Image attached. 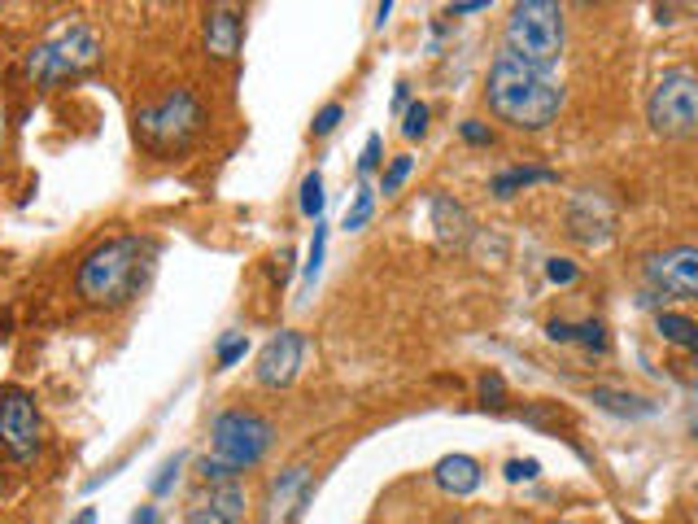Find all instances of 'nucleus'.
I'll list each match as a JSON object with an SVG mask.
<instances>
[{"instance_id": "nucleus-1", "label": "nucleus", "mask_w": 698, "mask_h": 524, "mask_svg": "<svg viewBox=\"0 0 698 524\" xmlns=\"http://www.w3.org/2000/svg\"><path fill=\"white\" fill-rule=\"evenodd\" d=\"M153 258H158V245L149 236H136V232L110 236V241L88 249V258L79 262L75 289L88 306H105V311L127 306L144 289V280H149Z\"/></svg>"}, {"instance_id": "nucleus-2", "label": "nucleus", "mask_w": 698, "mask_h": 524, "mask_svg": "<svg viewBox=\"0 0 698 524\" xmlns=\"http://www.w3.org/2000/svg\"><path fill=\"white\" fill-rule=\"evenodd\" d=\"M485 97H489V110L498 114L502 123L520 127V131L550 127L563 110V88L555 83V75L520 62V57L507 53V49L493 57Z\"/></svg>"}, {"instance_id": "nucleus-3", "label": "nucleus", "mask_w": 698, "mask_h": 524, "mask_svg": "<svg viewBox=\"0 0 698 524\" xmlns=\"http://www.w3.org/2000/svg\"><path fill=\"white\" fill-rule=\"evenodd\" d=\"M275 442V424L258 411L232 407L210 420V455L197 463L210 485H232L240 472L258 468Z\"/></svg>"}, {"instance_id": "nucleus-4", "label": "nucleus", "mask_w": 698, "mask_h": 524, "mask_svg": "<svg viewBox=\"0 0 698 524\" xmlns=\"http://www.w3.org/2000/svg\"><path fill=\"white\" fill-rule=\"evenodd\" d=\"M206 127V105L192 88H171L136 110V140L149 153H175Z\"/></svg>"}, {"instance_id": "nucleus-5", "label": "nucleus", "mask_w": 698, "mask_h": 524, "mask_svg": "<svg viewBox=\"0 0 698 524\" xmlns=\"http://www.w3.org/2000/svg\"><path fill=\"white\" fill-rule=\"evenodd\" d=\"M96 57H101V35H96L88 22H66L62 31H53L44 44L31 49L27 75L40 83V88H57L62 79H75L88 66H96Z\"/></svg>"}, {"instance_id": "nucleus-6", "label": "nucleus", "mask_w": 698, "mask_h": 524, "mask_svg": "<svg viewBox=\"0 0 698 524\" xmlns=\"http://www.w3.org/2000/svg\"><path fill=\"white\" fill-rule=\"evenodd\" d=\"M507 53L520 62L550 70L563 53V9L555 0H524L507 18Z\"/></svg>"}, {"instance_id": "nucleus-7", "label": "nucleus", "mask_w": 698, "mask_h": 524, "mask_svg": "<svg viewBox=\"0 0 698 524\" xmlns=\"http://www.w3.org/2000/svg\"><path fill=\"white\" fill-rule=\"evenodd\" d=\"M646 123L668 140L698 136V75L694 70H664L646 101Z\"/></svg>"}, {"instance_id": "nucleus-8", "label": "nucleus", "mask_w": 698, "mask_h": 524, "mask_svg": "<svg viewBox=\"0 0 698 524\" xmlns=\"http://www.w3.org/2000/svg\"><path fill=\"white\" fill-rule=\"evenodd\" d=\"M40 442H44V420H40V407L27 389H0V446L14 463H31L40 455Z\"/></svg>"}, {"instance_id": "nucleus-9", "label": "nucleus", "mask_w": 698, "mask_h": 524, "mask_svg": "<svg viewBox=\"0 0 698 524\" xmlns=\"http://www.w3.org/2000/svg\"><path fill=\"white\" fill-rule=\"evenodd\" d=\"M310 481H315V468H310V463H288V468L267 485V494H262L258 520L262 524H293L297 511L310 503Z\"/></svg>"}, {"instance_id": "nucleus-10", "label": "nucleus", "mask_w": 698, "mask_h": 524, "mask_svg": "<svg viewBox=\"0 0 698 524\" xmlns=\"http://www.w3.org/2000/svg\"><path fill=\"white\" fill-rule=\"evenodd\" d=\"M302 363H306V337L297 328H280L262 345L254 376L262 389H288L297 380V372H302Z\"/></svg>"}, {"instance_id": "nucleus-11", "label": "nucleus", "mask_w": 698, "mask_h": 524, "mask_svg": "<svg viewBox=\"0 0 698 524\" xmlns=\"http://www.w3.org/2000/svg\"><path fill=\"white\" fill-rule=\"evenodd\" d=\"M646 280L672 297L698 302V245H677V249H664V254L646 258Z\"/></svg>"}, {"instance_id": "nucleus-12", "label": "nucleus", "mask_w": 698, "mask_h": 524, "mask_svg": "<svg viewBox=\"0 0 698 524\" xmlns=\"http://www.w3.org/2000/svg\"><path fill=\"white\" fill-rule=\"evenodd\" d=\"M245 40V14L236 5H214L206 9V53L214 62H232Z\"/></svg>"}, {"instance_id": "nucleus-13", "label": "nucleus", "mask_w": 698, "mask_h": 524, "mask_svg": "<svg viewBox=\"0 0 698 524\" xmlns=\"http://www.w3.org/2000/svg\"><path fill=\"white\" fill-rule=\"evenodd\" d=\"M245 490L232 481V485H210V494L201 498L197 507L184 516V524H236L245 516Z\"/></svg>"}, {"instance_id": "nucleus-14", "label": "nucleus", "mask_w": 698, "mask_h": 524, "mask_svg": "<svg viewBox=\"0 0 698 524\" xmlns=\"http://www.w3.org/2000/svg\"><path fill=\"white\" fill-rule=\"evenodd\" d=\"M428 210H432V228H437V241H441L445 249L467 245V236H472V214H467L459 201L445 197V193H437Z\"/></svg>"}, {"instance_id": "nucleus-15", "label": "nucleus", "mask_w": 698, "mask_h": 524, "mask_svg": "<svg viewBox=\"0 0 698 524\" xmlns=\"http://www.w3.org/2000/svg\"><path fill=\"white\" fill-rule=\"evenodd\" d=\"M437 485H441L445 494H459V498L476 494V485H480V463H476L472 455H445V459L437 463Z\"/></svg>"}, {"instance_id": "nucleus-16", "label": "nucleus", "mask_w": 698, "mask_h": 524, "mask_svg": "<svg viewBox=\"0 0 698 524\" xmlns=\"http://www.w3.org/2000/svg\"><path fill=\"white\" fill-rule=\"evenodd\" d=\"M555 180H559V175L546 171V166H511V171H502L489 188H493V197H515L528 184H555Z\"/></svg>"}, {"instance_id": "nucleus-17", "label": "nucleus", "mask_w": 698, "mask_h": 524, "mask_svg": "<svg viewBox=\"0 0 698 524\" xmlns=\"http://www.w3.org/2000/svg\"><path fill=\"white\" fill-rule=\"evenodd\" d=\"M655 328H659V337L672 341V345H681V350H698V324L690 315H677V311H664L655 319Z\"/></svg>"}, {"instance_id": "nucleus-18", "label": "nucleus", "mask_w": 698, "mask_h": 524, "mask_svg": "<svg viewBox=\"0 0 698 524\" xmlns=\"http://www.w3.org/2000/svg\"><path fill=\"white\" fill-rule=\"evenodd\" d=\"M589 398H594L603 411H616V415H651V411H655L646 398H633V393H616V389H603V385L589 393Z\"/></svg>"}, {"instance_id": "nucleus-19", "label": "nucleus", "mask_w": 698, "mask_h": 524, "mask_svg": "<svg viewBox=\"0 0 698 524\" xmlns=\"http://www.w3.org/2000/svg\"><path fill=\"white\" fill-rule=\"evenodd\" d=\"M371 214H376V188H371V184H358V188H354V206L345 210V223H341V228H345V232L367 228Z\"/></svg>"}, {"instance_id": "nucleus-20", "label": "nucleus", "mask_w": 698, "mask_h": 524, "mask_svg": "<svg viewBox=\"0 0 698 524\" xmlns=\"http://www.w3.org/2000/svg\"><path fill=\"white\" fill-rule=\"evenodd\" d=\"M323 249H328V228H323V219L315 223V236H310V254H306V271H302V289H310L323 267Z\"/></svg>"}, {"instance_id": "nucleus-21", "label": "nucleus", "mask_w": 698, "mask_h": 524, "mask_svg": "<svg viewBox=\"0 0 698 524\" xmlns=\"http://www.w3.org/2000/svg\"><path fill=\"white\" fill-rule=\"evenodd\" d=\"M249 354V337L245 332H227V337L219 341V354H214V363H219V372H227V367H236L240 359Z\"/></svg>"}, {"instance_id": "nucleus-22", "label": "nucleus", "mask_w": 698, "mask_h": 524, "mask_svg": "<svg viewBox=\"0 0 698 524\" xmlns=\"http://www.w3.org/2000/svg\"><path fill=\"white\" fill-rule=\"evenodd\" d=\"M302 214L306 219H323V175L319 171H310L306 180H302Z\"/></svg>"}, {"instance_id": "nucleus-23", "label": "nucleus", "mask_w": 698, "mask_h": 524, "mask_svg": "<svg viewBox=\"0 0 698 524\" xmlns=\"http://www.w3.org/2000/svg\"><path fill=\"white\" fill-rule=\"evenodd\" d=\"M411 166H415L411 153H402V158H393V166H389V171H384V180H380V193H384V197L397 193V188L406 184V175H411Z\"/></svg>"}, {"instance_id": "nucleus-24", "label": "nucleus", "mask_w": 698, "mask_h": 524, "mask_svg": "<svg viewBox=\"0 0 698 524\" xmlns=\"http://www.w3.org/2000/svg\"><path fill=\"white\" fill-rule=\"evenodd\" d=\"M428 131V105L424 101H411L406 105V118H402V136L406 140H419Z\"/></svg>"}, {"instance_id": "nucleus-25", "label": "nucleus", "mask_w": 698, "mask_h": 524, "mask_svg": "<svg viewBox=\"0 0 698 524\" xmlns=\"http://www.w3.org/2000/svg\"><path fill=\"white\" fill-rule=\"evenodd\" d=\"M341 118H345V110H341V105H336V101H328V105H323V110L315 114V123H310V131H315V136H332Z\"/></svg>"}, {"instance_id": "nucleus-26", "label": "nucleus", "mask_w": 698, "mask_h": 524, "mask_svg": "<svg viewBox=\"0 0 698 524\" xmlns=\"http://www.w3.org/2000/svg\"><path fill=\"white\" fill-rule=\"evenodd\" d=\"M576 341H585L589 350H607V328L598 324V319H585V324L576 328Z\"/></svg>"}, {"instance_id": "nucleus-27", "label": "nucleus", "mask_w": 698, "mask_h": 524, "mask_svg": "<svg viewBox=\"0 0 698 524\" xmlns=\"http://www.w3.org/2000/svg\"><path fill=\"white\" fill-rule=\"evenodd\" d=\"M480 398H485V407H502V398H507V385H502L498 372H489L480 380Z\"/></svg>"}, {"instance_id": "nucleus-28", "label": "nucleus", "mask_w": 698, "mask_h": 524, "mask_svg": "<svg viewBox=\"0 0 698 524\" xmlns=\"http://www.w3.org/2000/svg\"><path fill=\"white\" fill-rule=\"evenodd\" d=\"M179 468H184V459H179V455H175V459H166L162 476H158V481H153V494H158V498H162V494H171V485L179 481Z\"/></svg>"}, {"instance_id": "nucleus-29", "label": "nucleus", "mask_w": 698, "mask_h": 524, "mask_svg": "<svg viewBox=\"0 0 698 524\" xmlns=\"http://www.w3.org/2000/svg\"><path fill=\"white\" fill-rule=\"evenodd\" d=\"M537 472H541L537 459H511V463H507V481H515V485H520V481H533Z\"/></svg>"}, {"instance_id": "nucleus-30", "label": "nucleus", "mask_w": 698, "mask_h": 524, "mask_svg": "<svg viewBox=\"0 0 698 524\" xmlns=\"http://www.w3.org/2000/svg\"><path fill=\"white\" fill-rule=\"evenodd\" d=\"M546 276L555 280V284H572V280H576V262H568V258H550V262H546Z\"/></svg>"}, {"instance_id": "nucleus-31", "label": "nucleus", "mask_w": 698, "mask_h": 524, "mask_svg": "<svg viewBox=\"0 0 698 524\" xmlns=\"http://www.w3.org/2000/svg\"><path fill=\"white\" fill-rule=\"evenodd\" d=\"M380 166V136H367V145H363V158H358V171L371 175Z\"/></svg>"}, {"instance_id": "nucleus-32", "label": "nucleus", "mask_w": 698, "mask_h": 524, "mask_svg": "<svg viewBox=\"0 0 698 524\" xmlns=\"http://www.w3.org/2000/svg\"><path fill=\"white\" fill-rule=\"evenodd\" d=\"M459 131H463L467 145H489V140H493V131H489L485 123H476V118H467V123H463Z\"/></svg>"}, {"instance_id": "nucleus-33", "label": "nucleus", "mask_w": 698, "mask_h": 524, "mask_svg": "<svg viewBox=\"0 0 698 524\" xmlns=\"http://www.w3.org/2000/svg\"><path fill=\"white\" fill-rule=\"evenodd\" d=\"M550 341H576V328L563 324V319H555V324H550Z\"/></svg>"}, {"instance_id": "nucleus-34", "label": "nucleus", "mask_w": 698, "mask_h": 524, "mask_svg": "<svg viewBox=\"0 0 698 524\" xmlns=\"http://www.w3.org/2000/svg\"><path fill=\"white\" fill-rule=\"evenodd\" d=\"M489 9V0H463V5H450V14H480Z\"/></svg>"}, {"instance_id": "nucleus-35", "label": "nucleus", "mask_w": 698, "mask_h": 524, "mask_svg": "<svg viewBox=\"0 0 698 524\" xmlns=\"http://www.w3.org/2000/svg\"><path fill=\"white\" fill-rule=\"evenodd\" d=\"M75 524H96V511H92V507H83V511H79V520H75Z\"/></svg>"}, {"instance_id": "nucleus-36", "label": "nucleus", "mask_w": 698, "mask_h": 524, "mask_svg": "<svg viewBox=\"0 0 698 524\" xmlns=\"http://www.w3.org/2000/svg\"><path fill=\"white\" fill-rule=\"evenodd\" d=\"M550 524H576V520H550Z\"/></svg>"}, {"instance_id": "nucleus-37", "label": "nucleus", "mask_w": 698, "mask_h": 524, "mask_svg": "<svg viewBox=\"0 0 698 524\" xmlns=\"http://www.w3.org/2000/svg\"><path fill=\"white\" fill-rule=\"evenodd\" d=\"M694 437H698V420H694Z\"/></svg>"}]
</instances>
